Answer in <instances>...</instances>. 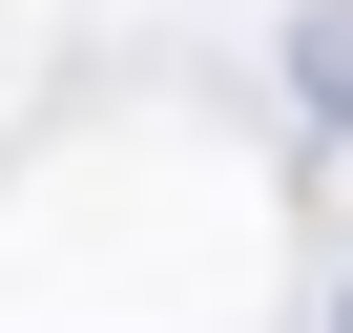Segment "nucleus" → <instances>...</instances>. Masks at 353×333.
Wrapping results in <instances>:
<instances>
[{"label":"nucleus","mask_w":353,"mask_h":333,"mask_svg":"<svg viewBox=\"0 0 353 333\" xmlns=\"http://www.w3.org/2000/svg\"><path fill=\"white\" fill-rule=\"evenodd\" d=\"M332 333H353V312H332Z\"/></svg>","instance_id":"f03ea898"},{"label":"nucleus","mask_w":353,"mask_h":333,"mask_svg":"<svg viewBox=\"0 0 353 333\" xmlns=\"http://www.w3.org/2000/svg\"><path fill=\"white\" fill-rule=\"evenodd\" d=\"M312 104H332V125H353V21H332V42H312Z\"/></svg>","instance_id":"f257e3e1"}]
</instances>
